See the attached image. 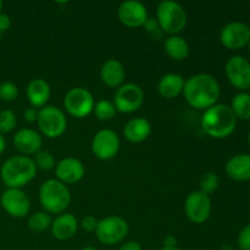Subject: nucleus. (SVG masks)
<instances>
[{"mask_svg": "<svg viewBox=\"0 0 250 250\" xmlns=\"http://www.w3.org/2000/svg\"><path fill=\"white\" fill-rule=\"evenodd\" d=\"M183 95L188 104L198 110H207L219 100L221 89L216 78L209 73H197L185 81Z\"/></svg>", "mask_w": 250, "mask_h": 250, "instance_id": "1", "label": "nucleus"}, {"mask_svg": "<svg viewBox=\"0 0 250 250\" xmlns=\"http://www.w3.org/2000/svg\"><path fill=\"white\" fill-rule=\"evenodd\" d=\"M237 125L231 106L225 104H215L204 111L202 116V128L208 136L222 139L233 133Z\"/></svg>", "mask_w": 250, "mask_h": 250, "instance_id": "2", "label": "nucleus"}, {"mask_svg": "<svg viewBox=\"0 0 250 250\" xmlns=\"http://www.w3.org/2000/svg\"><path fill=\"white\" fill-rule=\"evenodd\" d=\"M37 167L33 159L26 155H15L7 159L1 166L0 176L7 188H19L31 182L36 177Z\"/></svg>", "mask_w": 250, "mask_h": 250, "instance_id": "3", "label": "nucleus"}, {"mask_svg": "<svg viewBox=\"0 0 250 250\" xmlns=\"http://www.w3.org/2000/svg\"><path fill=\"white\" fill-rule=\"evenodd\" d=\"M39 202L48 214H63L71 204L70 189L56 178L48 180L39 188Z\"/></svg>", "mask_w": 250, "mask_h": 250, "instance_id": "4", "label": "nucleus"}, {"mask_svg": "<svg viewBox=\"0 0 250 250\" xmlns=\"http://www.w3.org/2000/svg\"><path fill=\"white\" fill-rule=\"evenodd\" d=\"M156 21L164 33L175 36L187 26L188 17L186 10L175 0H163L156 7Z\"/></svg>", "mask_w": 250, "mask_h": 250, "instance_id": "5", "label": "nucleus"}, {"mask_svg": "<svg viewBox=\"0 0 250 250\" xmlns=\"http://www.w3.org/2000/svg\"><path fill=\"white\" fill-rule=\"evenodd\" d=\"M37 124L42 133L48 138H58L62 136L67 128L65 112L54 105H45L39 110Z\"/></svg>", "mask_w": 250, "mask_h": 250, "instance_id": "6", "label": "nucleus"}, {"mask_svg": "<svg viewBox=\"0 0 250 250\" xmlns=\"http://www.w3.org/2000/svg\"><path fill=\"white\" fill-rule=\"evenodd\" d=\"M128 224L126 220L117 215L106 216L98 222L95 236L106 246H115L124 241L128 234Z\"/></svg>", "mask_w": 250, "mask_h": 250, "instance_id": "7", "label": "nucleus"}, {"mask_svg": "<svg viewBox=\"0 0 250 250\" xmlns=\"http://www.w3.org/2000/svg\"><path fill=\"white\" fill-rule=\"evenodd\" d=\"M94 98L92 93L83 87L71 88L63 97V107L66 112L76 119L88 116L94 109Z\"/></svg>", "mask_w": 250, "mask_h": 250, "instance_id": "8", "label": "nucleus"}, {"mask_svg": "<svg viewBox=\"0 0 250 250\" xmlns=\"http://www.w3.org/2000/svg\"><path fill=\"white\" fill-rule=\"evenodd\" d=\"M144 102V92L138 84L125 83L116 89L114 105L117 111L131 114L137 111Z\"/></svg>", "mask_w": 250, "mask_h": 250, "instance_id": "9", "label": "nucleus"}, {"mask_svg": "<svg viewBox=\"0 0 250 250\" xmlns=\"http://www.w3.org/2000/svg\"><path fill=\"white\" fill-rule=\"evenodd\" d=\"M119 134L109 128L100 129L92 139V151L99 160H111L120 150Z\"/></svg>", "mask_w": 250, "mask_h": 250, "instance_id": "10", "label": "nucleus"}, {"mask_svg": "<svg viewBox=\"0 0 250 250\" xmlns=\"http://www.w3.org/2000/svg\"><path fill=\"white\" fill-rule=\"evenodd\" d=\"M2 209L12 217L22 219L31 210V200L28 195L19 188H7L0 198Z\"/></svg>", "mask_w": 250, "mask_h": 250, "instance_id": "11", "label": "nucleus"}, {"mask_svg": "<svg viewBox=\"0 0 250 250\" xmlns=\"http://www.w3.org/2000/svg\"><path fill=\"white\" fill-rule=\"evenodd\" d=\"M185 212L193 224H203L209 219L211 212V199L200 190L192 192L186 198Z\"/></svg>", "mask_w": 250, "mask_h": 250, "instance_id": "12", "label": "nucleus"}, {"mask_svg": "<svg viewBox=\"0 0 250 250\" xmlns=\"http://www.w3.org/2000/svg\"><path fill=\"white\" fill-rule=\"evenodd\" d=\"M117 16L125 26L132 28L143 27L149 17L146 5L138 0H126L121 2L117 9Z\"/></svg>", "mask_w": 250, "mask_h": 250, "instance_id": "13", "label": "nucleus"}, {"mask_svg": "<svg viewBox=\"0 0 250 250\" xmlns=\"http://www.w3.org/2000/svg\"><path fill=\"white\" fill-rule=\"evenodd\" d=\"M226 75L229 81L237 89L250 88V62L243 56H232L226 62Z\"/></svg>", "mask_w": 250, "mask_h": 250, "instance_id": "14", "label": "nucleus"}, {"mask_svg": "<svg viewBox=\"0 0 250 250\" xmlns=\"http://www.w3.org/2000/svg\"><path fill=\"white\" fill-rule=\"evenodd\" d=\"M220 41L232 50L243 48L250 41V28L243 22H229L221 29Z\"/></svg>", "mask_w": 250, "mask_h": 250, "instance_id": "15", "label": "nucleus"}, {"mask_svg": "<svg viewBox=\"0 0 250 250\" xmlns=\"http://www.w3.org/2000/svg\"><path fill=\"white\" fill-rule=\"evenodd\" d=\"M54 170H55L56 180L62 182L63 185H72V183L80 182L84 177L85 173V168L82 161L72 158V156H67L59 161Z\"/></svg>", "mask_w": 250, "mask_h": 250, "instance_id": "16", "label": "nucleus"}, {"mask_svg": "<svg viewBox=\"0 0 250 250\" xmlns=\"http://www.w3.org/2000/svg\"><path fill=\"white\" fill-rule=\"evenodd\" d=\"M14 146L23 155H34L42 150L43 139L32 128H21L14 136Z\"/></svg>", "mask_w": 250, "mask_h": 250, "instance_id": "17", "label": "nucleus"}, {"mask_svg": "<svg viewBox=\"0 0 250 250\" xmlns=\"http://www.w3.org/2000/svg\"><path fill=\"white\" fill-rule=\"evenodd\" d=\"M80 224L75 215L63 212V214L58 215L51 222V234L54 238L58 241H67L72 238L77 232Z\"/></svg>", "mask_w": 250, "mask_h": 250, "instance_id": "18", "label": "nucleus"}, {"mask_svg": "<svg viewBox=\"0 0 250 250\" xmlns=\"http://www.w3.org/2000/svg\"><path fill=\"white\" fill-rule=\"evenodd\" d=\"M126 71L124 65L116 59H109L105 61L100 68V78L102 82L109 88H119L124 84Z\"/></svg>", "mask_w": 250, "mask_h": 250, "instance_id": "19", "label": "nucleus"}, {"mask_svg": "<svg viewBox=\"0 0 250 250\" xmlns=\"http://www.w3.org/2000/svg\"><path fill=\"white\" fill-rule=\"evenodd\" d=\"M151 134V125L144 117H133L124 127V136L131 143H142Z\"/></svg>", "mask_w": 250, "mask_h": 250, "instance_id": "20", "label": "nucleus"}, {"mask_svg": "<svg viewBox=\"0 0 250 250\" xmlns=\"http://www.w3.org/2000/svg\"><path fill=\"white\" fill-rule=\"evenodd\" d=\"M27 99L32 107H44L50 98V85L43 78H34L27 85Z\"/></svg>", "mask_w": 250, "mask_h": 250, "instance_id": "21", "label": "nucleus"}, {"mask_svg": "<svg viewBox=\"0 0 250 250\" xmlns=\"http://www.w3.org/2000/svg\"><path fill=\"white\" fill-rule=\"evenodd\" d=\"M227 176L234 181L250 180V155L238 154L227 161L225 166Z\"/></svg>", "mask_w": 250, "mask_h": 250, "instance_id": "22", "label": "nucleus"}, {"mask_svg": "<svg viewBox=\"0 0 250 250\" xmlns=\"http://www.w3.org/2000/svg\"><path fill=\"white\" fill-rule=\"evenodd\" d=\"M185 87V78L178 73H166L160 78L158 90L161 97L166 99H175L182 94Z\"/></svg>", "mask_w": 250, "mask_h": 250, "instance_id": "23", "label": "nucleus"}, {"mask_svg": "<svg viewBox=\"0 0 250 250\" xmlns=\"http://www.w3.org/2000/svg\"><path fill=\"white\" fill-rule=\"evenodd\" d=\"M164 49L171 59L177 61L187 59L190 53V46L188 42L178 34L168 36L164 42Z\"/></svg>", "mask_w": 250, "mask_h": 250, "instance_id": "24", "label": "nucleus"}, {"mask_svg": "<svg viewBox=\"0 0 250 250\" xmlns=\"http://www.w3.org/2000/svg\"><path fill=\"white\" fill-rule=\"evenodd\" d=\"M232 111L237 119L249 120L250 119V94L248 93H239L232 100Z\"/></svg>", "mask_w": 250, "mask_h": 250, "instance_id": "25", "label": "nucleus"}, {"mask_svg": "<svg viewBox=\"0 0 250 250\" xmlns=\"http://www.w3.org/2000/svg\"><path fill=\"white\" fill-rule=\"evenodd\" d=\"M51 220L50 214L45 211H38L34 212L29 216L28 219V227L31 231L37 232V233H42V232L46 231L51 227Z\"/></svg>", "mask_w": 250, "mask_h": 250, "instance_id": "26", "label": "nucleus"}, {"mask_svg": "<svg viewBox=\"0 0 250 250\" xmlns=\"http://www.w3.org/2000/svg\"><path fill=\"white\" fill-rule=\"evenodd\" d=\"M93 112H94L97 119L102 120V121H109L112 117H115L117 110L115 107L114 103L106 99H102L95 103Z\"/></svg>", "mask_w": 250, "mask_h": 250, "instance_id": "27", "label": "nucleus"}, {"mask_svg": "<svg viewBox=\"0 0 250 250\" xmlns=\"http://www.w3.org/2000/svg\"><path fill=\"white\" fill-rule=\"evenodd\" d=\"M34 165H36L37 170L43 171H50L55 168V158L53 154L48 150H39L38 153L34 154Z\"/></svg>", "mask_w": 250, "mask_h": 250, "instance_id": "28", "label": "nucleus"}, {"mask_svg": "<svg viewBox=\"0 0 250 250\" xmlns=\"http://www.w3.org/2000/svg\"><path fill=\"white\" fill-rule=\"evenodd\" d=\"M220 186V177L214 172H207L202 176L199 181L200 192L205 194H211L219 188Z\"/></svg>", "mask_w": 250, "mask_h": 250, "instance_id": "29", "label": "nucleus"}, {"mask_svg": "<svg viewBox=\"0 0 250 250\" xmlns=\"http://www.w3.org/2000/svg\"><path fill=\"white\" fill-rule=\"evenodd\" d=\"M16 115L14 111L5 109L0 111V133H9L16 127Z\"/></svg>", "mask_w": 250, "mask_h": 250, "instance_id": "30", "label": "nucleus"}, {"mask_svg": "<svg viewBox=\"0 0 250 250\" xmlns=\"http://www.w3.org/2000/svg\"><path fill=\"white\" fill-rule=\"evenodd\" d=\"M19 94V88L14 82H2L0 84V99L2 102H14Z\"/></svg>", "mask_w": 250, "mask_h": 250, "instance_id": "31", "label": "nucleus"}, {"mask_svg": "<svg viewBox=\"0 0 250 250\" xmlns=\"http://www.w3.org/2000/svg\"><path fill=\"white\" fill-rule=\"evenodd\" d=\"M144 29L148 32V34H150V37H153L154 39H161V37L164 36V32L161 29V27L159 26L156 19H153V17H148V20L146 21V23L143 24Z\"/></svg>", "mask_w": 250, "mask_h": 250, "instance_id": "32", "label": "nucleus"}, {"mask_svg": "<svg viewBox=\"0 0 250 250\" xmlns=\"http://www.w3.org/2000/svg\"><path fill=\"white\" fill-rule=\"evenodd\" d=\"M238 246L242 250H250V225H247L239 233Z\"/></svg>", "mask_w": 250, "mask_h": 250, "instance_id": "33", "label": "nucleus"}, {"mask_svg": "<svg viewBox=\"0 0 250 250\" xmlns=\"http://www.w3.org/2000/svg\"><path fill=\"white\" fill-rule=\"evenodd\" d=\"M98 220L95 219L94 216H92V215H88V216H84L82 220H81V229H84V231L87 232H95V229H97V226H98Z\"/></svg>", "mask_w": 250, "mask_h": 250, "instance_id": "34", "label": "nucleus"}, {"mask_svg": "<svg viewBox=\"0 0 250 250\" xmlns=\"http://www.w3.org/2000/svg\"><path fill=\"white\" fill-rule=\"evenodd\" d=\"M23 119L28 124H33L38 120V110L36 107H27L23 111Z\"/></svg>", "mask_w": 250, "mask_h": 250, "instance_id": "35", "label": "nucleus"}, {"mask_svg": "<svg viewBox=\"0 0 250 250\" xmlns=\"http://www.w3.org/2000/svg\"><path fill=\"white\" fill-rule=\"evenodd\" d=\"M119 250H143V249H142V246L138 243V242L128 241L126 242V243L122 244V246L119 248Z\"/></svg>", "mask_w": 250, "mask_h": 250, "instance_id": "36", "label": "nucleus"}, {"mask_svg": "<svg viewBox=\"0 0 250 250\" xmlns=\"http://www.w3.org/2000/svg\"><path fill=\"white\" fill-rule=\"evenodd\" d=\"M11 26V20L7 15L0 14V32H4L6 29L10 28Z\"/></svg>", "mask_w": 250, "mask_h": 250, "instance_id": "37", "label": "nucleus"}, {"mask_svg": "<svg viewBox=\"0 0 250 250\" xmlns=\"http://www.w3.org/2000/svg\"><path fill=\"white\" fill-rule=\"evenodd\" d=\"M177 244V239L173 236H167L164 239V247H176Z\"/></svg>", "mask_w": 250, "mask_h": 250, "instance_id": "38", "label": "nucleus"}, {"mask_svg": "<svg viewBox=\"0 0 250 250\" xmlns=\"http://www.w3.org/2000/svg\"><path fill=\"white\" fill-rule=\"evenodd\" d=\"M5 146H6V141H5V138H4V137H2V134L0 133V155H1V154L4 153Z\"/></svg>", "mask_w": 250, "mask_h": 250, "instance_id": "39", "label": "nucleus"}, {"mask_svg": "<svg viewBox=\"0 0 250 250\" xmlns=\"http://www.w3.org/2000/svg\"><path fill=\"white\" fill-rule=\"evenodd\" d=\"M160 250H182V249L177 248V247H163Z\"/></svg>", "mask_w": 250, "mask_h": 250, "instance_id": "40", "label": "nucleus"}, {"mask_svg": "<svg viewBox=\"0 0 250 250\" xmlns=\"http://www.w3.org/2000/svg\"><path fill=\"white\" fill-rule=\"evenodd\" d=\"M82 250H98V249L94 248V247H84Z\"/></svg>", "mask_w": 250, "mask_h": 250, "instance_id": "41", "label": "nucleus"}, {"mask_svg": "<svg viewBox=\"0 0 250 250\" xmlns=\"http://www.w3.org/2000/svg\"><path fill=\"white\" fill-rule=\"evenodd\" d=\"M1 9H2V1L0 0V14H1Z\"/></svg>", "mask_w": 250, "mask_h": 250, "instance_id": "42", "label": "nucleus"}, {"mask_svg": "<svg viewBox=\"0 0 250 250\" xmlns=\"http://www.w3.org/2000/svg\"><path fill=\"white\" fill-rule=\"evenodd\" d=\"M248 141H249V144H250V133H249V136H248Z\"/></svg>", "mask_w": 250, "mask_h": 250, "instance_id": "43", "label": "nucleus"}, {"mask_svg": "<svg viewBox=\"0 0 250 250\" xmlns=\"http://www.w3.org/2000/svg\"><path fill=\"white\" fill-rule=\"evenodd\" d=\"M248 46H249V51H250V41H249V43H248Z\"/></svg>", "mask_w": 250, "mask_h": 250, "instance_id": "44", "label": "nucleus"}]
</instances>
